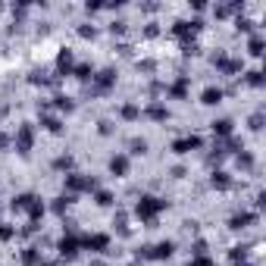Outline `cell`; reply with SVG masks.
Wrapping results in <instances>:
<instances>
[{
    "mask_svg": "<svg viewBox=\"0 0 266 266\" xmlns=\"http://www.w3.org/2000/svg\"><path fill=\"white\" fill-rule=\"evenodd\" d=\"M223 100V88H204V94H201V103H207V107H216V103Z\"/></svg>",
    "mask_w": 266,
    "mask_h": 266,
    "instance_id": "17",
    "label": "cell"
},
{
    "mask_svg": "<svg viewBox=\"0 0 266 266\" xmlns=\"http://www.w3.org/2000/svg\"><path fill=\"white\" fill-rule=\"evenodd\" d=\"M263 82H266V78H263L260 69H251V72H248V85L251 88H263Z\"/></svg>",
    "mask_w": 266,
    "mask_h": 266,
    "instance_id": "32",
    "label": "cell"
},
{
    "mask_svg": "<svg viewBox=\"0 0 266 266\" xmlns=\"http://www.w3.org/2000/svg\"><path fill=\"white\" fill-rule=\"evenodd\" d=\"M194 257H204V254H207V241H194Z\"/></svg>",
    "mask_w": 266,
    "mask_h": 266,
    "instance_id": "40",
    "label": "cell"
},
{
    "mask_svg": "<svg viewBox=\"0 0 266 266\" xmlns=\"http://www.w3.org/2000/svg\"><path fill=\"white\" fill-rule=\"evenodd\" d=\"M66 191H69V194L97 191V179H94V176H82V172H69V176H66Z\"/></svg>",
    "mask_w": 266,
    "mask_h": 266,
    "instance_id": "3",
    "label": "cell"
},
{
    "mask_svg": "<svg viewBox=\"0 0 266 266\" xmlns=\"http://www.w3.org/2000/svg\"><path fill=\"white\" fill-rule=\"evenodd\" d=\"M78 248H82V238L72 235V232L63 235L60 241H56V251H60V257H63V260H72L75 254H78Z\"/></svg>",
    "mask_w": 266,
    "mask_h": 266,
    "instance_id": "5",
    "label": "cell"
},
{
    "mask_svg": "<svg viewBox=\"0 0 266 266\" xmlns=\"http://www.w3.org/2000/svg\"><path fill=\"white\" fill-rule=\"evenodd\" d=\"M82 248L94 251V254H107V251H110V235H103V232L85 235V238H82Z\"/></svg>",
    "mask_w": 266,
    "mask_h": 266,
    "instance_id": "7",
    "label": "cell"
},
{
    "mask_svg": "<svg viewBox=\"0 0 266 266\" xmlns=\"http://www.w3.org/2000/svg\"><path fill=\"white\" fill-rule=\"evenodd\" d=\"M257 223V213H251V210H241V213H235L232 219H229V229H235V232H241V229H248V226H254Z\"/></svg>",
    "mask_w": 266,
    "mask_h": 266,
    "instance_id": "11",
    "label": "cell"
},
{
    "mask_svg": "<svg viewBox=\"0 0 266 266\" xmlns=\"http://www.w3.org/2000/svg\"><path fill=\"white\" fill-rule=\"evenodd\" d=\"M263 47H266V44H263V38H260V34H254V38H251V44H248L251 56H263Z\"/></svg>",
    "mask_w": 266,
    "mask_h": 266,
    "instance_id": "30",
    "label": "cell"
},
{
    "mask_svg": "<svg viewBox=\"0 0 266 266\" xmlns=\"http://www.w3.org/2000/svg\"><path fill=\"white\" fill-rule=\"evenodd\" d=\"M53 107L63 110V113H72V110H75V100L66 97V94H56V97H53Z\"/></svg>",
    "mask_w": 266,
    "mask_h": 266,
    "instance_id": "27",
    "label": "cell"
},
{
    "mask_svg": "<svg viewBox=\"0 0 266 266\" xmlns=\"http://www.w3.org/2000/svg\"><path fill=\"white\" fill-rule=\"evenodd\" d=\"M13 235H16V229H13V226L0 223V241H9V238H13Z\"/></svg>",
    "mask_w": 266,
    "mask_h": 266,
    "instance_id": "35",
    "label": "cell"
},
{
    "mask_svg": "<svg viewBox=\"0 0 266 266\" xmlns=\"http://www.w3.org/2000/svg\"><path fill=\"white\" fill-rule=\"evenodd\" d=\"M72 69H75V56H72V50H60L56 53V78L60 75H72Z\"/></svg>",
    "mask_w": 266,
    "mask_h": 266,
    "instance_id": "10",
    "label": "cell"
},
{
    "mask_svg": "<svg viewBox=\"0 0 266 266\" xmlns=\"http://www.w3.org/2000/svg\"><path fill=\"white\" fill-rule=\"evenodd\" d=\"M248 254H251L248 245H235L232 251H229V260H232L235 266H241V263H248Z\"/></svg>",
    "mask_w": 266,
    "mask_h": 266,
    "instance_id": "19",
    "label": "cell"
},
{
    "mask_svg": "<svg viewBox=\"0 0 266 266\" xmlns=\"http://www.w3.org/2000/svg\"><path fill=\"white\" fill-rule=\"evenodd\" d=\"M72 75L78 78V82H91V78H94V69H91V63H78L72 69Z\"/></svg>",
    "mask_w": 266,
    "mask_h": 266,
    "instance_id": "22",
    "label": "cell"
},
{
    "mask_svg": "<svg viewBox=\"0 0 266 266\" xmlns=\"http://www.w3.org/2000/svg\"><path fill=\"white\" fill-rule=\"evenodd\" d=\"M235 163H238V169H245V172H248V169H254V157L248 154V150H241V154L235 157Z\"/></svg>",
    "mask_w": 266,
    "mask_h": 266,
    "instance_id": "31",
    "label": "cell"
},
{
    "mask_svg": "<svg viewBox=\"0 0 266 266\" xmlns=\"http://www.w3.org/2000/svg\"><path fill=\"white\" fill-rule=\"evenodd\" d=\"M78 34H82V38H94V25H78Z\"/></svg>",
    "mask_w": 266,
    "mask_h": 266,
    "instance_id": "41",
    "label": "cell"
},
{
    "mask_svg": "<svg viewBox=\"0 0 266 266\" xmlns=\"http://www.w3.org/2000/svg\"><path fill=\"white\" fill-rule=\"evenodd\" d=\"M119 116H122V119H129V122H135L138 116H141V107H138V103H122Z\"/></svg>",
    "mask_w": 266,
    "mask_h": 266,
    "instance_id": "25",
    "label": "cell"
},
{
    "mask_svg": "<svg viewBox=\"0 0 266 266\" xmlns=\"http://www.w3.org/2000/svg\"><path fill=\"white\" fill-rule=\"evenodd\" d=\"M22 263H25V266H41L38 248H25V251H22Z\"/></svg>",
    "mask_w": 266,
    "mask_h": 266,
    "instance_id": "28",
    "label": "cell"
},
{
    "mask_svg": "<svg viewBox=\"0 0 266 266\" xmlns=\"http://www.w3.org/2000/svg\"><path fill=\"white\" fill-rule=\"evenodd\" d=\"M41 125H44L50 135H60V132H63V122L56 119V116H41Z\"/></svg>",
    "mask_w": 266,
    "mask_h": 266,
    "instance_id": "29",
    "label": "cell"
},
{
    "mask_svg": "<svg viewBox=\"0 0 266 266\" xmlns=\"http://www.w3.org/2000/svg\"><path fill=\"white\" fill-rule=\"evenodd\" d=\"M169 97L172 100H185V97H188V75H179L176 82L169 85Z\"/></svg>",
    "mask_w": 266,
    "mask_h": 266,
    "instance_id": "14",
    "label": "cell"
},
{
    "mask_svg": "<svg viewBox=\"0 0 266 266\" xmlns=\"http://www.w3.org/2000/svg\"><path fill=\"white\" fill-rule=\"evenodd\" d=\"M97 132H100V135H113V122H110V119H100V122H97Z\"/></svg>",
    "mask_w": 266,
    "mask_h": 266,
    "instance_id": "38",
    "label": "cell"
},
{
    "mask_svg": "<svg viewBox=\"0 0 266 266\" xmlns=\"http://www.w3.org/2000/svg\"><path fill=\"white\" fill-rule=\"evenodd\" d=\"M185 176H188V172H185V166H176V169H172V179H185Z\"/></svg>",
    "mask_w": 266,
    "mask_h": 266,
    "instance_id": "43",
    "label": "cell"
},
{
    "mask_svg": "<svg viewBox=\"0 0 266 266\" xmlns=\"http://www.w3.org/2000/svg\"><path fill=\"white\" fill-rule=\"evenodd\" d=\"M110 31H113V34H116V31H125V22H113Z\"/></svg>",
    "mask_w": 266,
    "mask_h": 266,
    "instance_id": "44",
    "label": "cell"
},
{
    "mask_svg": "<svg viewBox=\"0 0 266 266\" xmlns=\"http://www.w3.org/2000/svg\"><path fill=\"white\" fill-rule=\"evenodd\" d=\"M110 172H113L116 179L129 176V157H125V154H116V157H110Z\"/></svg>",
    "mask_w": 266,
    "mask_h": 266,
    "instance_id": "13",
    "label": "cell"
},
{
    "mask_svg": "<svg viewBox=\"0 0 266 266\" xmlns=\"http://www.w3.org/2000/svg\"><path fill=\"white\" fill-rule=\"evenodd\" d=\"M13 147H16V154H22V157L31 154V147H34V125H28V122L19 125L16 138H13Z\"/></svg>",
    "mask_w": 266,
    "mask_h": 266,
    "instance_id": "2",
    "label": "cell"
},
{
    "mask_svg": "<svg viewBox=\"0 0 266 266\" xmlns=\"http://www.w3.org/2000/svg\"><path fill=\"white\" fill-rule=\"evenodd\" d=\"M144 113H147V116L154 119V122H166V119H169V110L163 107V103H150Z\"/></svg>",
    "mask_w": 266,
    "mask_h": 266,
    "instance_id": "18",
    "label": "cell"
},
{
    "mask_svg": "<svg viewBox=\"0 0 266 266\" xmlns=\"http://www.w3.org/2000/svg\"><path fill=\"white\" fill-rule=\"evenodd\" d=\"M44 210H47V207H44V201H41V198H34V201H31V207L25 210V213H28V223L38 226V219L44 216Z\"/></svg>",
    "mask_w": 266,
    "mask_h": 266,
    "instance_id": "20",
    "label": "cell"
},
{
    "mask_svg": "<svg viewBox=\"0 0 266 266\" xmlns=\"http://www.w3.org/2000/svg\"><path fill=\"white\" fill-rule=\"evenodd\" d=\"M91 266H103V263H100V260H94V263H91Z\"/></svg>",
    "mask_w": 266,
    "mask_h": 266,
    "instance_id": "46",
    "label": "cell"
},
{
    "mask_svg": "<svg viewBox=\"0 0 266 266\" xmlns=\"http://www.w3.org/2000/svg\"><path fill=\"white\" fill-rule=\"evenodd\" d=\"M204 147V141L198 135H188V138H176L172 141V154H191V150H201Z\"/></svg>",
    "mask_w": 266,
    "mask_h": 266,
    "instance_id": "8",
    "label": "cell"
},
{
    "mask_svg": "<svg viewBox=\"0 0 266 266\" xmlns=\"http://www.w3.org/2000/svg\"><path fill=\"white\" fill-rule=\"evenodd\" d=\"M31 201H34V194H19V198H13V213H25L28 207H31Z\"/></svg>",
    "mask_w": 266,
    "mask_h": 266,
    "instance_id": "21",
    "label": "cell"
},
{
    "mask_svg": "<svg viewBox=\"0 0 266 266\" xmlns=\"http://www.w3.org/2000/svg\"><path fill=\"white\" fill-rule=\"evenodd\" d=\"M235 28H238V31H254V22H251V19H241V16H238V19H235Z\"/></svg>",
    "mask_w": 266,
    "mask_h": 266,
    "instance_id": "36",
    "label": "cell"
},
{
    "mask_svg": "<svg viewBox=\"0 0 266 266\" xmlns=\"http://www.w3.org/2000/svg\"><path fill=\"white\" fill-rule=\"evenodd\" d=\"M188 266H216V263H213V260H210V257H207V254H204V257H194V260H191Z\"/></svg>",
    "mask_w": 266,
    "mask_h": 266,
    "instance_id": "39",
    "label": "cell"
},
{
    "mask_svg": "<svg viewBox=\"0 0 266 266\" xmlns=\"http://www.w3.org/2000/svg\"><path fill=\"white\" fill-rule=\"evenodd\" d=\"M157 31H160L157 25H147V28H144V34H147V38H157Z\"/></svg>",
    "mask_w": 266,
    "mask_h": 266,
    "instance_id": "45",
    "label": "cell"
},
{
    "mask_svg": "<svg viewBox=\"0 0 266 266\" xmlns=\"http://www.w3.org/2000/svg\"><path fill=\"white\" fill-rule=\"evenodd\" d=\"M213 66H216L223 75H235V72H241V60H229L226 53H213Z\"/></svg>",
    "mask_w": 266,
    "mask_h": 266,
    "instance_id": "9",
    "label": "cell"
},
{
    "mask_svg": "<svg viewBox=\"0 0 266 266\" xmlns=\"http://www.w3.org/2000/svg\"><path fill=\"white\" fill-rule=\"evenodd\" d=\"M129 147H132V154H135V157H141L144 150H147V141H144V138H132V144H129Z\"/></svg>",
    "mask_w": 266,
    "mask_h": 266,
    "instance_id": "34",
    "label": "cell"
},
{
    "mask_svg": "<svg viewBox=\"0 0 266 266\" xmlns=\"http://www.w3.org/2000/svg\"><path fill=\"white\" fill-rule=\"evenodd\" d=\"M201 28H204L201 19H191V22H188V19H179L176 25H172V34H176V38H182L185 44H191V38H194Z\"/></svg>",
    "mask_w": 266,
    "mask_h": 266,
    "instance_id": "4",
    "label": "cell"
},
{
    "mask_svg": "<svg viewBox=\"0 0 266 266\" xmlns=\"http://www.w3.org/2000/svg\"><path fill=\"white\" fill-rule=\"evenodd\" d=\"M113 226H116V232H119L122 238H129V235H132V229H129V216H125V213H116Z\"/></svg>",
    "mask_w": 266,
    "mask_h": 266,
    "instance_id": "26",
    "label": "cell"
},
{
    "mask_svg": "<svg viewBox=\"0 0 266 266\" xmlns=\"http://www.w3.org/2000/svg\"><path fill=\"white\" fill-rule=\"evenodd\" d=\"M163 210H166V201L163 198H154V194H144V198L135 204V216L141 219V223H147V226H154L157 216Z\"/></svg>",
    "mask_w": 266,
    "mask_h": 266,
    "instance_id": "1",
    "label": "cell"
},
{
    "mask_svg": "<svg viewBox=\"0 0 266 266\" xmlns=\"http://www.w3.org/2000/svg\"><path fill=\"white\" fill-rule=\"evenodd\" d=\"M94 204H97V207H113V194H110V191H97V194H94Z\"/></svg>",
    "mask_w": 266,
    "mask_h": 266,
    "instance_id": "33",
    "label": "cell"
},
{
    "mask_svg": "<svg viewBox=\"0 0 266 266\" xmlns=\"http://www.w3.org/2000/svg\"><path fill=\"white\" fill-rule=\"evenodd\" d=\"M69 204H72V198H66V194H60V198H53V204H50V210H53L56 216H66V210H69Z\"/></svg>",
    "mask_w": 266,
    "mask_h": 266,
    "instance_id": "24",
    "label": "cell"
},
{
    "mask_svg": "<svg viewBox=\"0 0 266 266\" xmlns=\"http://www.w3.org/2000/svg\"><path fill=\"white\" fill-rule=\"evenodd\" d=\"M210 185H213V188H219V191H229V188H232V176L223 172V169H216L213 176H210Z\"/></svg>",
    "mask_w": 266,
    "mask_h": 266,
    "instance_id": "16",
    "label": "cell"
},
{
    "mask_svg": "<svg viewBox=\"0 0 266 266\" xmlns=\"http://www.w3.org/2000/svg\"><path fill=\"white\" fill-rule=\"evenodd\" d=\"M72 166H75V160L69 157V154H63V157H56V160H53V169H56V172H66V176L72 172Z\"/></svg>",
    "mask_w": 266,
    "mask_h": 266,
    "instance_id": "23",
    "label": "cell"
},
{
    "mask_svg": "<svg viewBox=\"0 0 266 266\" xmlns=\"http://www.w3.org/2000/svg\"><path fill=\"white\" fill-rule=\"evenodd\" d=\"M263 129V113H254L251 116V132H260Z\"/></svg>",
    "mask_w": 266,
    "mask_h": 266,
    "instance_id": "37",
    "label": "cell"
},
{
    "mask_svg": "<svg viewBox=\"0 0 266 266\" xmlns=\"http://www.w3.org/2000/svg\"><path fill=\"white\" fill-rule=\"evenodd\" d=\"M9 144H13V138H9V135H3V132H0V150H6Z\"/></svg>",
    "mask_w": 266,
    "mask_h": 266,
    "instance_id": "42",
    "label": "cell"
},
{
    "mask_svg": "<svg viewBox=\"0 0 266 266\" xmlns=\"http://www.w3.org/2000/svg\"><path fill=\"white\" fill-rule=\"evenodd\" d=\"M241 266H254V263H241Z\"/></svg>",
    "mask_w": 266,
    "mask_h": 266,
    "instance_id": "47",
    "label": "cell"
},
{
    "mask_svg": "<svg viewBox=\"0 0 266 266\" xmlns=\"http://www.w3.org/2000/svg\"><path fill=\"white\" fill-rule=\"evenodd\" d=\"M176 254V241H160V245H150V260H169Z\"/></svg>",
    "mask_w": 266,
    "mask_h": 266,
    "instance_id": "12",
    "label": "cell"
},
{
    "mask_svg": "<svg viewBox=\"0 0 266 266\" xmlns=\"http://www.w3.org/2000/svg\"><path fill=\"white\" fill-rule=\"evenodd\" d=\"M210 129H213L216 138H229V135H232V129H235V122L223 116V119H213V122H210Z\"/></svg>",
    "mask_w": 266,
    "mask_h": 266,
    "instance_id": "15",
    "label": "cell"
},
{
    "mask_svg": "<svg viewBox=\"0 0 266 266\" xmlns=\"http://www.w3.org/2000/svg\"><path fill=\"white\" fill-rule=\"evenodd\" d=\"M91 82H94V94H107V91L116 85V72H113V69H100V72H94Z\"/></svg>",
    "mask_w": 266,
    "mask_h": 266,
    "instance_id": "6",
    "label": "cell"
}]
</instances>
